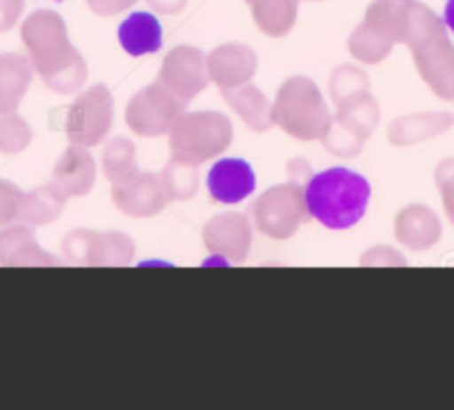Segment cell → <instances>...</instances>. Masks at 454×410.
<instances>
[{
    "instance_id": "obj_1",
    "label": "cell",
    "mask_w": 454,
    "mask_h": 410,
    "mask_svg": "<svg viewBox=\"0 0 454 410\" xmlns=\"http://www.w3.org/2000/svg\"><path fill=\"white\" fill-rule=\"evenodd\" d=\"M372 187L365 177L348 168H330L308 178L303 205L312 219L330 230H348L364 219Z\"/></svg>"
},
{
    "instance_id": "obj_2",
    "label": "cell",
    "mask_w": 454,
    "mask_h": 410,
    "mask_svg": "<svg viewBox=\"0 0 454 410\" xmlns=\"http://www.w3.org/2000/svg\"><path fill=\"white\" fill-rule=\"evenodd\" d=\"M274 121L301 138L323 137L330 130V114L318 90L308 78H294L278 94Z\"/></svg>"
},
{
    "instance_id": "obj_3",
    "label": "cell",
    "mask_w": 454,
    "mask_h": 410,
    "mask_svg": "<svg viewBox=\"0 0 454 410\" xmlns=\"http://www.w3.org/2000/svg\"><path fill=\"white\" fill-rule=\"evenodd\" d=\"M232 137V128L218 114H194L185 116L174 125L172 147L178 156L192 161H203L225 147Z\"/></svg>"
},
{
    "instance_id": "obj_4",
    "label": "cell",
    "mask_w": 454,
    "mask_h": 410,
    "mask_svg": "<svg viewBox=\"0 0 454 410\" xmlns=\"http://www.w3.org/2000/svg\"><path fill=\"white\" fill-rule=\"evenodd\" d=\"M112 121V99L105 87H94L74 106L69 116V137L78 146H91L98 141Z\"/></svg>"
},
{
    "instance_id": "obj_5",
    "label": "cell",
    "mask_w": 454,
    "mask_h": 410,
    "mask_svg": "<svg viewBox=\"0 0 454 410\" xmlns=\"http://www.w3.org/2000/svg\"><path fill=\"white\" fill-rule=\"evenodd\" d=\"M417 67L439 99L454 100V45L443 36L414 50Z\"/></svg>"
},
{
    "instance_id": "obj_6",
    "label": "cell",
    "mask_w": 454,
    "mask_h": 410,
    "mask_svg": "<svg viewBox=\"0 0 454 410\" xmlns=\"http://www.w3.org/2000/svg\"><path fill=\"white\" fill-rule=\"evenodd\" d=\"M256 177L243 159H221L207 174V190L218 203H241L254 192Z\"/></svg>"
},
{
    "instance_id": "obj_7",
    "label": "cell",
    "mask_w": 454,
    "mask_h": 410,
    "mask_svg": "<svg viewBox=\"0 0 454 410\" xmlns=\"http://www.w3.org/2000/svg\"><path fill=\"white\" fill-rule=\"evenodd\" d=\"M163 83L174 96L181 100L192 99L196 91L205 85V69L203 60L196 51L178 50L176 54H169L163 67Z\"/></svg>"
},
{
    "instance_id": "obj_8",
    "label": "cell",
    "mask_w": 454,
    "mask_h": 410,
    "mask_svg": "<svg viewBox=\"0 0 454 410\" xmlns=\"http://www.w3.org/2000/svg\"><path fill=\"white\" fill-rule=\"evenodd\" d=\"M119 43L129 56L156 54L163 45V28L150 12H134L121 23Z\"/></svg>"
},
{
    "instance_id": "obj_9",
    "label": "cell",
    "mask_w": 454,
    "mask_h": 410,
    "mask_svg": "<svg viewBox=\"0 0 454 410\" xmlns=\"http://www.w3.org/2000/svg\"><path fill=\"white\" fill-rule=\"evenodd\" d=\"M396 234L408 248L426 250V248L434 246L439 241L441 224L430 208L412 205V208L401 212L399 221H396Z\"/></svg>"
},
{
    "instance_id": "obj_10",
    "label": "cell",
    "mask_w": 454,
    "mask_h": 410,
    "mask_svg": "<svg viewBox=\"0 0 454 410\" xmlns=\"http://www.w3.org/2000/svg\"><path fill=\"white\" fill-rule=\"evenodd\" d=\"M454 125V116L439 112V114H417L408 119L395 121L390 130V138L396 146H410V143L426 141L436 137Z\"/></svg>"
},
{
    "instance_id": "obj_11",
    "label": "cell",
    "mask_w": 454,
    "mask_h": 410,
    "mask_svg": "<svg viewBox=\"0 0 454 410\" xmlns=\"http://www.w3.org/2000/svg\"><path fill=\"white\" fill-rule=\"evenodd\" d=\"M56 178L65 190L74 192V194L90 190L91 181H94V163H91L90 154H85L78 147L69 150L56 170Z\"/></svg>"
},
{
    "instance_id": "obj_12",
    "label": "cell",
    "mask_w": 454,
    "mask_h": 410,
    "mask_svg": "<svg viewBox=\"0 0 454 410\" xmlns=\"http://www.w3.org/2000/svg\"><path fill=\"white\" fill-rule=\"evenodd\" d=\"M225 99L239 110V114L247 121L254 130H268L270 114L268 103L263 96L252 85L241 87V90H225Z\"/></svg>"
},
{
    "instance_id": "obj_13",
    "label": "cell",
    "mask_w": 454,
    "mask_h": 410,
    "mask_svg": "<svg viewBox=\"0 0 454 410\" xmlns=\"http://www.w3.org/2000/svg\"><path fill=\"white\" fill-rule=\"evenodd\" d=\"M196 165H199L196 161L176 154V159H172L169 168L165 170V177H163L165 194L176 196V199H185V196L194 194Z\"/></svg>"
},
{
    "instance_id": "obj_14",
    "label": "cell",
    "mask_w": 454,
    "mask_h": 410,
    "mask_svg": "<svg viewBox=\"0 0 454 410\" xmlns=\"http://www.w3.org/2000/svg\"><path fill=\"white\" fill-rule=\"evenodd\" d=\"M436 185H439L441 196H443V208L448 212L450 221L454 224V159L443 161L434 172Z\"/></svg>"
},
{
    "instance_id": "obj_15",
    "label": "cell",
    "mask_w": 454,
    "mask_h": 410,
    "mask_svg": "<svg viewBox=\"0 0 454 410\" xmlns=\"http://www.w3.org/2000/svg\"><path fill=\"white\" fill-rule=\"evenodd\" d=\"M443 25L454 34V0H448L443 10Z\"/></svg>"
}]
</instances>
